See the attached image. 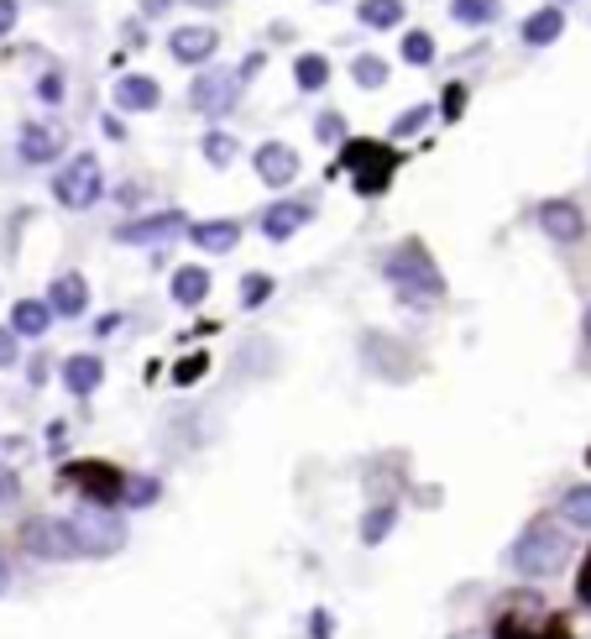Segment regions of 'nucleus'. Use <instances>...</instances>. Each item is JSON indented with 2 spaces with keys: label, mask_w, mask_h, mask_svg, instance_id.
<instances>
[{
  "label": "nucleus",
  "mask_w": 591,
  "mask_h": 639,
  "mask_svg": "<svg viewBox=\"0 0 591 639\" xmlns=\"http://www.w3.org/2000/svg\"><path fill=\"white\" fill-rule=\"evenodd\" d=\"M571 530L560 520H529L524 530H518V540L508 545V566L518 572L524 582H550L560 577L566 566H571Z\"/></svg>",
  "instance_id": "nucleus-1"
},
{
  "label": "nucleus",
  "mask_w": 591,
  "mask_h": 639,
  "mask_svg": "<svg viewBox=\"0 0 591 639\" xmlns=\"http://www.w3.org/2000/svg\"><path fill=\"white\" fill-rule=\"evenodd\" d=\"M382 279L393 283V294L403 304H414V310H430V304L445 300V273L434 268L430 247H424L419 237L398 241L393 252L382 258Z\"/></svg>",
  "instance_id": "nucleus-2"
},
{
  "label": "nucleus",
  "mask_w": 591,
  "mask_h": 639,
  "mask_svg": "<svg viewBox=\"0 0 591 639\" xmlns=\"http://www.w3.org/2000/svg\"><path fill=\"white\" fill-rule=\"evenodd\" d=\"M398 163H403V153L398 147H388V142H346L340 147V158H336V168L340 174H351V184H356V195H382L388 184H393V174H398ZM330 168V174H336Z\"/></svg>",
  "instance_id": "nucleus-3"
},
{
  "label": "nucleus",
  "mask_w": 591,
  "mask_h": 639,
  "mask_svg": "<svg viewBox=\"0 0 591 639\" xmlns=\"http://www.w3.org/2000/svg\"><path fill=\"white\" fill-rule=\"evenodd\" d=\"M68 530H74V540H80V556H89V561L126 551V520H120V509L80 503V509L68 514Z\"/></svg>",
  "instance_id": "nucleus-4"
},
{
  "label": "nucleus",
  "mask_w": 591,
  "mask_h": 639,
  "mask_svg": "<svg viewBox=\"0 0 591 639\" xmlns=\"http://www.w3.org/2000/svg\"><path fill=\"white\" fill-rule=\"evenodd\" d=\"M493 635L497 639H566V624L555 619V614L539 598H529V593H513V598H503V608H497Z\"/></svg>",
  "instance_id": "nucleus-5"
},
{
  "label": "nucleus",
  "mask_w": 591,
  "mask_h": 639,
  "mask_svg": "<svg viewBox=\"0 0 591 639\" xmlns=\"http://www.w3.org/2000/svg\"><path fill=\"white\" fill-rule=\"evenodd\" d=\"M53 200H59L63 210H89V205L105 200V174H99L95 153H80V158L63 163L59 179H53Z\"/></svg>",
  "instance_id": "nucleus-6"
},
{
  "label": "nucleus",
  "mask_w": 591,
  "mask_h": 639,
  "mask_svg": "<svg viewBox=\"0 0 591 639\" xmlns=\"http://www.w3.org/2000/svg\"><path fill=\"white\" fill-rule=\"evenodd\" d=\"M63 482H74L84 503H99V509H116L126 493V472H116L110 461H74V467H63Z\"/></svg>",
  "instance_id": "nucleus-7"
},
{
  "label": "nucleus",
  "mask_w": 591,
  "mask_h": 639,
  "mask_svg": "<svg viewBox=\"0 0 591 639\" xmlns=\"http://www.w3.org/2000/svg\"><path fill=\"white\" fill-rule=\"evenodd\" d=\"M21 551L38 561H80V540L68 520H27L21 524Z\"/></svg>",
  "instance_id": "nucleus-8"
},
{
  "label": "nucleus",
  "mask_w": 591,
  "mask_h": 639,
  "mask_svg": "<svg viewBox=\"0 0 591 639\" xmlns=\"http://www.w3.org/2000/svg\"><path fill=\"white\" fill-rule=\"evenodd\" d=\"M236 95H241V80L231 69H199V80L189 84V105L204 111V116H225V111H236Z\"/></svg>",
  "instance_id": "nucleus-9"
},
{
  "label": "nucleus",
  "mask_w": 591,
  "mask_h": 639,
  "mask_svg": "<svg viewBox=\"0 0 591 639\" xmlns=\"http://www.w3.org/2000/svg\"><path fill=\"white\" fill-rule=\"evenodd\" d=\"M183 226H189L183 210H158V216H141V220L116 226V241H126V247H158V241H173Z\"/></svg>",
  "instance_id": "nucleus-10"
},
{
  "label": "nucleus",
  "mask_w": 591,
  "mask_h": 639,
  "mask_svg": "<svg viewBox=\"0 0 591 639\" xmlns=\"http://www.w3.org/2000/svg\"><path fill=\"white\" fill-rule=\"evenodd\" d=\"M168 53L189 69H204V63L220 53V32L215 27H173L168 32Z\"/></svg>",
  "instance_id": "nucleus-11"
},
{
  "label": "nucleus",
  "mask_w": 591,
  "mask_h": 639,
  "mask_svg": "<svg viewBox=\"0 0 591 639\" xmlns=\"http://www.w3.org/2000/svg\"><path fill=\"white\" fill-rule=\"evenodd\" d=\"M539 231L560 247H571V241L587 237V216H581V205L576 200H545L539 205Z\"/></svg>",
  "instance_id": "nucleus-12"
},
{
  "label": "nucleus",
  "mask_w": 591,
  "mask_h": 639,
  "mask_svg": "<svg viewBox=\"0 0 591 639\" xmlns=\"http://www.w3.org/2000/svg\"><path fill=\"white\" fill-rule=\"evenodd\" d=\"M252 168L262 184H273V189H288V184L298 179V153L288 147V142H262L252 153Z\"/></svg>",
  "instance_id": "nucleus-13"
},
{
  "label": "nucleus",
  "mask_w": 591,
  "mask_h": 639,
  "mask_svg": "<svg viewBox=\"0 0 591 639\" xmlns=\"http://www.w3.org/2000/svg\"><path fill=\"white\" fill-rule=\"evenodd\" d=\"M63 142H68V132L63 126H53V121H27L21 126V142H17V153H21V163H53L63 153Z\"/></svg>",
  "instance_id": "nucleus-14"
},
{
  "label": "nucleus",
  "mask_w": 591,
  "mask_h": 639,
  "mask_svg": "<svg viewBox=\"0 0 591 639\" xmlns=\"http://www.w3.org/2000/svg\"><path fill=\"white\" fill-rule=\"evenodd\" d=\"M309 220H315V205H309V200H277V205L262 210L256 226H262V237H267V241H288L294 231H304Z\"/></svg>",
  "instance_id": "nucleus-15"
},
{
  "label": "nucleus",
  "mask_w": 591,
  "mask_h": 639,
  "mask_svg": "<svg viewBox=\"0 0 591 639\" xmlns=\"http://www.w3.org/2000/svg\"><path fill=\"white\" fill-rule=\"evenodd\" d=\"M48 310L59 320H80L89 310V283L84 273H59V279L48 283Z\"/></svg>",
  "instance_id": "nucleus-16"
},
{
  "label": "nucleus",
  "mask_w": 591,
  "mask_h": 639,
  "mask_svg": "<svg viewBox=\"0 0 591 639\" xmlns=\"http://www.w3.org/2000/svg\"><path fill=\"white\" fill-rule=\"evenodd\" d=\"M110 101H116V111H131V116H137V111H158L162 90L152 74H120L116 90H110Z\"/></svg>",
  "instance_id": "nucleus-17"
},
{
  "label": "nucleus",
  "mask_w": 591,
  "mask_h": 639,
  "mask_svg": "<svg viewBox=\"0 0 591 639\" xmlns=\"http://www.w3.org/2000/svg\"><path fill=\"white\" fill-rule=\"evenodd\" d=\"M99 383H105V362L95 352H74V357L63 362V388L74 394V399H89Z\"/></svg>",
  "instance_id": "nucleus-18"
},
{
  "label": "nucleus",
  "mask_w": 591,
  "mask_h": 639,
  "mask_svg": "<svg viewBox=\"0 0 591 639\" xmlns=\"http://www.w3.org/2000/svg\"><path fill=\"white\" fill-rule=\"evenodd\" d=\"M189 241L210 258H225V252H236L241 220H199V226H189Z\"/></svg>",
  "instance_id": "nucleus-19"
},
{
  "label": "nucleus",
  "mask_w": 591,
  "mask_h": 639,
  "mask_svg": "<svg viewBox=\"0 0 591 639\" xmlns=\"http://www.w3.org/2000/svg\"><path fill=\"white\" fill-rule=\"evenodd\" d=\"M53 310H48V300H17L11 304V331H17L21 341H42L48 331H53Z\"/></svg>",
  "instance_id": "nucleus-20"
},
{
  "label": "nucleus",
  "mask_w": 591,
  "mask_h": 639,
  "mask_svg": "<svg viewBox=\"0 0 591 639\" xmlns=\"http://www.w3.org/2000/svg\"><path fill=\"white\" fill-rule=\"evenodd\" d=\"M168 289H173V300L183 304V310H194V304L210 300V268H194V262H189V268H173V283H168Z\"/></svg>",
  "instance_id": "nucleus-21"
},
{
  "label": "nucleus",
  "mask_w": 591,
  "mask_h": 639,
  "mask_svg": "<svg viewBox=\"0 0 591 639\" xmlns=\"http://www.w3.org/2000/svg\"><path fill=\"white\" fill-rule=\"evenodd\" d=\"M555 520L566 524V530H581V535H587V530H591V482H576L571 493L560 499Z\"/></svg>",
  "instance_id": "nucleus-22"
},
{
  "label": "nucleus",
  "mask_w": 591,
  "mask_h": 639,
  "mask_svg": "<svg viewBox=\"0 0 591 639\" xmlns=\"http://www.w3.org/2000/svg\"><path fill=\"white\" fill-rule=\"evenodd\" d=\"M560 32H566V11H560V6H545V11H534V17L524 21V42H529V48H550Z\"/></svg>",
  "instance_id": "nucleus-23"
},
{
  "label": "nucleus",
  "mask_w": 591,
  "mask_h": 639,
  "mask_svg": "<svg viewBox=\"0 0 591 639\" xmlns=\"http://www.w3.org/2000/svg\"><path fill=\"white\" fill-rule=\"evenodd\" d=\"M393 524H398V503H372L367 514H361V545H382V540L393 535Z\"/></svg>",
  "instance_id": "nucleus-24"
},
{
  "label": "nucleus",
  "mask_w": 591,
  "mask_h": 639,
  "mask_svg": "<svg viewBox=\"0 0 591 639\" xmlns=\"http://www.w3.org/2000/svg\"><path fill=\"white\" fill-rule=\"evenodd\" d=\"M294 80H298L304 95L325 90V84H330V59H325V53H298V59H294Z\"/></svg>",
  "instance_id": "nucleus-25"
},
{
  "label": "nucleus",
  "mask_w": 591,
  "mask_h": 639,
  "mask_svg": "<svg viewBox=\"0 0 591 639\" xmlns=\"http://www.w3.org/2000/svg\"><path fill=\"white\" fill-rule=\"evenodd\" d=\"M356 21L372 27V32H388V27L403 21V0H361V6H356Z\"/></svg>",
  "instance_id": "nucleus-26"
},
{
  "label": "nucleus",
  "mask_w": 591,
  "mask_h": 639,
  "mask_svg": "<svg viewBox=\"0 0 591 639\" xmlns=\"http://www.w3.org/2000/svg\"><path fill=\"white\" fill-rule=\"evenodd\" d=\"M158 499H162V482L152 472H126V493H120L126 509H152Z\"/></svg>",
  "instance_id": "nucleus-27"
},
{
  "label": "nucleus",
  "mask_w": 591,
  "mask_h": 639,
  "mask_svg": "<svg viewBox=\"0 0 591 639\" xmlns=\"http://www.w3.org/2000/svg\"><path fill=\"white\" fill-rule=\"evenodd\" d=\"M451 17L461 27H487V21L503 17V0H451Z\"/></svg>",
  "instance_id": "nucleus-28"
},
{
  "label": "nucleus",
  "mask_w": 591,
  "mask_h": 639,
  "mask_svg": "<svg viewBox=\"0 0 591 639\" xmlns=\"http://www.w3.org/2000/svg\"><path fill=\"white\" fill-rule=\"evenodd\" d=\"M351 80L361 84V90H382V84H388V63L377 59V53H361V59L351 63Z\"/></svg>",
  "instance_id": "nucleus-29"
},
{
  "label": "nucleus",
  "mask_w": 591,
  "mask_h": 639,
  "mask_svg": "<svg viewBox=\"0 0 591 639\" xmlns=\"http://www.w3.org/2000/svg\"><path fill=\"white\" fill-rule=\"evenodd\" d=\"M267 300H273V279L267 273H246L241 279V310H262Z\"/></svg>",
  "instance_id": "nucleus-30"
},
{
  "label": "nucleus",
  "mask_w": 591,
  "mask_h": 639,
  "mask_svg": "<svg viewBox=\"0 0 591 639\" xmlns=\"http://www.w3.org/2000/svg\"><path fill=\"white\" fill-rule=\"evenodd\" d=\"M403 59L414 63V69H430V63H434V38H430V32H424V27L403 38Z\"/></svg>",
  "instance_id": "nucleus-31"
},
{
  "label": "nucleus",
  "mask_w": 591,
  "mask_h": 639,
  "mask_svg": "<svg viewBox=\"0 0 591 639\" xmlns=\"http://www.w3.org/2000/svg\"><path fill=\"white\" fill-rule=\"evenodd\" d=\"M204 373H210V352H194V357H183L173 367V383H178V388H189V383H199Z\"/></svg>",
  "instance_id": "nucleus-32"
},
{
  "label": "nucleus",
  "mask_w": 591,
  "mask_h": 639,
  "mask_svg": "<svg viewBox=\"0 0 591 639\" xmlns=\"http://www.w3.org/2000/svg\"><path fill=\"white\" fill-rule=\"evenodd\" d=\"M204 158L215 163V168H225V163L236 158V137H225V132H210V137H204Z\"/></svg>",
  "instance_id": "nucleus-33"
},
{
  "label": "nucleus",
  "mask_w": 591,
  "mask_h": 639,
  "mask_svg": "<svg viewBox=\"0 0 591 639\" xmlns=\"http://www.w3.org/2000/svg\"><path fill=\"white\" fill-rule=\"evenodd\" d=\"M315 137L330 142V147H336V142H346V116H340V111H325V116L315 121Z\"/></svg>",
  "instance_id": "nucleus-34"
},
{
  "label": "nucleus",
  "mask_w": 591,
  "mask_h": 639,
  "mask_svg": "<svg viewBox=\"0 0 591 639\" xmlns=\"http://www.w3.org/2000/svg\"><path fill=\"white\" fill-rule=\"evenodd\" d=\"M430 116H434L430 105H414V111H403V116L393 121V142H398V137H414V132H419V126H424Z\"/></svg>",
  "instance_id": "nucleus-35"
},
{
  "label": "nucleus",
  "mask_w": 591,
  "mask_h": 639,
  "mask_svg": "<svg viewBox=\"0 0 591 639\" xmlns=\"http://www.w3.org/2000/svg\"><path fill=\"white\" fill-rule=\"evenodd\" d=\"M38 101L42 105H63V74L59 69H48V74L38 80Z\"/></svg>",
  "instance_id": "nucleus-36"
},
{
  "label": "nucleus",
  "mask_w": 591,
  "mask_h": 639,
  "mask_svg": "<svg viewBox=\"0 0 591 639\" xmlns=\"http://www.w3.org/2000/svg\"><path fill=\"white\" fill-rule=\"evenodd\" d=\"M461 111H466V84H451V90H445V105H440V116L461 121Z\"/></svg>",
  "instance_id": "nucleus-37"
},
{
  "label": "nucleus",
  "mask_w": 591,
  "mask_h": 639,
  "mask_svg": "<svg viewBox=\"0 0 591 639\" xmlns=\"http://www.w3.org/2000/svg\"><path fill=\"white\" fill-rule=\"evenodd\" d=\"M576 598L591 608V545H587V561H581V572H576Z\"/></svg>",
  "instance_id": "nucleus-38"
},
{
  "label": "nucleus",
  "mask_w": 591,
  "mask_h": 639,
  "mask_svg": "<svg viewBox=\"0 0 591 639\" xmlns=\"http://www.w3.org/2000/svg\"><path fill=\"white\" fill-rule=\"evenodd\" d=\"M17 331H0V367H17V357H21V352H17Z\"/></svg>",
  "instance_id": "nucleus-39"
},
{
  "label": "nucleus",
  "mask_w": 591,
  "mask_h": 639,
  "mask_svg": "<svg viewBox=\"0 0 591 639\" xmlns=\"http://www.w3.org/2000/svg\"><path fill=\"white\" fill-rule=\"evenodd\" d=\"M17 17H21V0H0V38L17 32Z\"/></svg>",
  "instance_id": "nucleus-40"
},
{
  "label": "nucleus",
  "mask_w": 591,
  "mask_h": 639,
  "mask_svg": "<svg viewBox=\"0 0 591 639\" xmlns=\"http://www.w3.org/2000/svg\"><path fill=\"white\" fill-rule=\"evenodd\" d=\"M262 74V53H246V63L236 69V80H256Z\"/></svg>",
  "instance_id": "nucleus-41"
},
{
  "label": "nucleus",
  "mask_w": 591,
  "mask_h": 639,
  "mask_svg": "<svg viewBox=\"0 0 591 639\" xmlns=\"http://www.w3.org/2000/svg\"><path fill=\"white\" fill-rule=\"evenodd\" d=\"M17 493H21V482L11 478V472H0V503H11Z\"/></svg>",
  "instance_id": "nucleus-42"
},
{
  "label": "nucleus",
  "mask_w": 591,
  "mask_h": 639,
  "mask_svg": "<svg viewBox=\"0 0 591 639\" xmlns=\"http://www.w3.org/2000/svg\"><path fill=\"white\" fill-rule=\"evenodd\" d=\"M178 0H141V17H162V11H173Z\"/></svg>",
  "instance_id": "nucleus-43"
},
{
  "label": "nucleus",
  "mask_w": 591,
  "mask_h": 639,
  "mask_svg": "<svg viewBox=\"0 0 591 639\" xmlns=\"http://www.w3.org/2000/svg\"><path fill=\"white\" fill-rule=\"evenodd\" d=\"M315 639H330V614H325V608L315 614Z\"/></svg>",
  "instance_id": "nucleus-44"
},
{
  "label": "nucleus",
  "mask_w": 591,
  "mask_h": 639,
  "mask_svg": "<svg viewBox=\"0 0 591 639\" xmlns=\"http://www.w3.org/2000/svg\"><path fill=\"white\" fill-rule=\"evenodd\" d=\"M581 341H587V352H591V304H587V315H581Z\"/></svg>",
  "instance_id": "nucleus-45"
},
{
  "label": "nucleus",
  "mask_w": 591,
  "mask_h": 639,
  "mask_svg": "<svg viewBox=\"0 0 591 639\" xmlns=\"http://www.w3.org/2000/svg\"><path fill=\"white\" fill-rule=\"evenodd\" d=\"M6 582H11V572H6V561H0V593H6Z\"/></svg>",
  "instance_id": "nucleus-46"
},
{
  "label": "nucleus",
  "mask_w": 591,
  "mask_h": 639,
  "mask_svg": "<svg viewBox=\"0 0 591 639\" xmlns=\"http://www.w3.org/2000/svg\"><path fill=\"white\" fill-rule=\"evenodd\" d=\"M194 6H220V0H194Z\"/></svg>",
  "instance_id": "nucleus-47"
}]
</instances>
